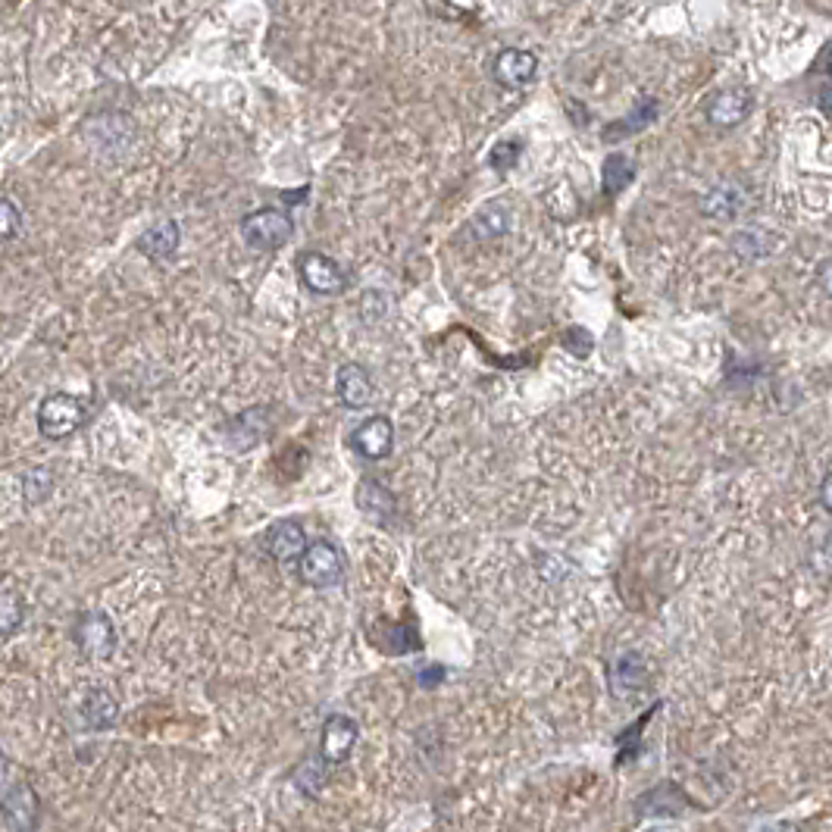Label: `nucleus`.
Listing matches in <instances>:
<instances>
[{"label":"nucleus","mask_w":832,"mask_h":832,"mask_svg":"<svg viewBox=\"0 0 832 832\" xmlns=\"http://www.w3.org/2000/svg\"><path fill=\"white\" fill-rule=\"evenodd\" d=\"M75 645L88 661H110L116 651V626L104 611H85L75 623Z\"/></svg>","instance_id":"nucleus-6"},{"label":"nucleus","mask_w":832,"mask_h":832,"mask_svg":"<svg viewBox=\"0 0 832 832\" xmlns=\"http://www.w3.org/2000/svg\"><path fill=\"white\" fill-rule=\"evenodd\" d=\"M78 710H82V720L88 729H107L116 723L119 717V702L113 698L107 688H101V685H94L85 692V698L78 704Z\"/></svg>","instance_id":"nucleus-17"},{"label":"nucleus","mask_w":832,"mask_h":832,"mask_svg":"<svg viewBox=\"0 0 832 832\" xmlns=\"http://www.w3.org/2000/svg\"><path fill=\"white\" fill-rule=\"evenodd\" d=\"M0 820L7 832H38L41 823V798L32 782H17L0 798Z\"/></svg>","instance_id":"nucleus-4"},{"label":"nucleus","mask_w":832,"mask_h":832,"mask_svg":"<svg viewBox=\"0 0 832 832\" xmlns=\"http://www.w3.org/2000/svg\"><path fill=\"white\" fill-rule=\"evenodd\" d=\"M7 779H10V758H7V751L0 748V792L7 789Z\"/></svg>","instance_id":"nucleus-34"},{"label":"nucleus","mask_w":832,"mask_h":832,"mask_svg":"<svg viewBox=\"0 0 832 832\" xmlns=\"http://www.w3.org/2000/svg\"><path fill=\"white\" fill-rule=\"evenodd\" d=\"M751 107H755V97L748 88H723L707 101L704 116L714 129H736L739 123L748 119Z\"/></svg>","instance_id":"nucleus-11"},{"label":"nucleus","mask_w":832,"mask_h":832,"mask_svg":"<svg viewBox=\"0 0 832 832\" xmlns=\"http://www.w3.org/2000/svg\"><path fill=\"white\" fill-rule=\"evenodd\" d=\"M826 75L832 78V48H830V54H826Z\"/></svg>","instance_id":"nucleus-36"},{"label":"nucleus","mask_w":832,"mask_h":832,"mask_svg":"<svg viewBox=\"0 0 832 832\" xmlns=\"http://www.w3.org/2000/svg\"><path fill=\"white\" fill-rule=\"evenodd\" d=\"M85 417H88V410L82 404V398L54 391L38 408V432L51 442H60V439H70L73 432H78L85 425Z\"/></svg>","instance_id":"nucleus-1"},{"label":"nucleus","mask_w":832,"mask_h":832,"mask_svg":"<svg viewBox=\"0 0 832 832\" xmlns=\"http://www.w3.org/2000/svg\"><path fill=\"white\" fill-rule=\"evenodd\" d=\"M297 567H301V579L310 589H333L345 576V555L329 538H316V541H307Z\"/></svg>","instance_id":"nucleus-3"},{"label":"nucleus","mask_w":832,"mask_h":832,"mask_svg":"<svg viewBox=\"0 0 832 832\" xmlns=\"http://www.w3.org/2000/svg\"><path fill=\"white\" fill-rule=\"evenodd\" d=\"M657 116V101H642L639 104V110L632 113V116H626V119H617V123H611L608 129H604V141H620V138H626V135H635V131H642Z\"/></svg>","instance_id":"nucleus-20"},{"label":"nucleus","mask_w":832,"mask_h":832,"mask_svg":"<svg viewBox=\"0 0 832 832\" xmlns=\"http://www.w3.org/2000/svg\"><path fill=\"white\" fill-rule=\"evenodd\" d=\"M19 229H22V213H19L13 201L0 198V244L17 239Z\"/></svg>","instance_id":"nucleus-27"},{"label":"nucleus","mask_w":832,"mask_h":832,"mask_svg":"<svg viewBox=\"0 0 832 832\" xmlns=\"http://www.w3.org/2000/svg\"><path fill=\"white\" fill-rule=\"evenodd\" d=\"M647 832H657V830H647Z\"/></svg>","instance_id":"nucleus-37"},{"label":"nucleus","mask_w":832,"mask_h":832,"mask_svg":"<svg viewBox=\"0 0 832 832\" xmlns=\"http://www.w3.org/2000/svg\"><path fill=\"white\" fill-rule=\"evenodd\" d=\"M179 241H182L179 222L160 220V222H154L148 232L138 239V248H141V254H148V257L167 260L179 251Z\"/></svg>","instance_id":"nucleus-18"},{"label":"nucleus","mask_w":832,"mask_h":832,"mask_svg":"<svg viewBox=\"0 0 832 832\" xmlns=\"http://www.w3.org/2000/svg\"><path fill=\"white\" fill-rule=\"evenodd\" d=\"M741 210H745V191L733 182H720L702 198V213L710 220H739Z\"/></svg>","instance_id":"nucleus-15"},{"label":"nucleus","mask_w":832,"mask_h":832,"mask_svg":"<svg viewBox=\"0 0 832 832\" xmlns=\"http://www.w3.org/2000/svg\"><path fill=\"white\" fill-rule=\"evenodd\" d=\"M270 425H273V417H270V408H251L239 413L229 429H225V435H229V442L235 444L239 451H251V447H257L266 435H270Z\"/></svg>","instance_id":"nucleus-14"},{"label":"nucleus","mask_w":832,"mask_h":832,"mask_svg":"<svg viewBox=\"0 0 832 832\" xmlns=\"http://www.w3.org/2000/svg\"><path fill=\"white\" fill-rule=\"evenodd\" d=\"M54 492V476L48 470H29L22 476V498L29 504H41L44 498H51Z\"/></svg>","instance_id":"nucleus-26"},{"label":"nucleus","mask_w":832,"mask_h":832,"mask_svg":"<svg viewBox=\"0 0 832 832\" xmlns=\"http://www.w3.org/2000/svg\"><path fill=\"white\" fill-rule=\"evenodd\" d=\"M632 179H635V164L629 160L626 154H608V160H604V186H601L604 194L608 198L620 194Z\"/></svg>","instance_id":"nucleus-21"},{"label":"nucleus","mask_w":832,"mask_h":832,"mask_svg":"<svg viewBox=\"0 0 832 832\" xmlns=\"http://www.w3.org/2000/svg\"><path fill=\"white\" fill-rule=\"evenodd\" d=\"M564 345L576 357H589V351H592V335L586 333V329H570V333L564 335Z\"/></svg>","instance_id":"nucleus-29"},{"label":"nucleus","mask_w":832,"mask_h":832,"mask_svg":"<svg viewBox=\"0 0 832 832\" xmlns=\"http://www.w3.org/2000/svg\"><path fill=\"white\" fill-rule=\"evenodd\" d=\"M651 673H647V664L642 654L635 651H626V654H617L608 666V683H611L613 698L620 702H639L645 698L647 688H651Z\"/></svg>","instance_id":"nucleus-5"},{"label":"nucleus","mask_w":832,"mask_h":832,"mask_svg":"<svg viewBox=\"0 0 832 832\" xmlns=\"http://www.w3.org/2000/svg\"><path fill=\"white\" fill-rule=\"evenodd\" d=\"M351 447L357 457L364 461H386L394 447V425H391L389 417L376 413L370 420L357 425L351 432Z\"/></svg>","instance_id":"nucleus-10"},{"label":"nucleus","mask_w":832,"mask_h":832,"mask_svg":"<svg viewBox=\"0 0 832 832\" xmlns=\"http://www.w3.org/2000/svg\"><path fill=\"white\" fill-rule=\"evenodd\" d=\"M811 564H814L817 570H820L823 576H832V536L826 538V541H820V545H817Z\"/></svg>","instance_id":"nucleus-30"},{"label":"nucleus","mask_w":832,"mask_h":832,"mask_svg":"<svg viewBox=\"0 0 832 832\" xmlns=\"http://www.w3.org/2000/svg\"><path fill=\"white\" fill-rule=\"evenodd\" d=\"M297 276L314 295H341L348 288L345 270L329 254H319V251H304L297 257Z\"/></svg>","instance_id":"nucleus-7"},{"label":"nucleus","mask_w":832,"mask_h":832,"mask_svg":"<svg viewBox=\"0 0 832 832\" xmlns=\"http://www.w3.org/2000/svg\"><path fill=\"white\" fill-rule=\"evenodd\" d=\"M326 760L323 758H310V760H304L301 767H297V789L304 792V796H316L323 786H326Z\"/></svg>","instance_id":"nucleus-24"},{"label":"nucleus","mask_w":832,"mask_h":832,"mask_svg":"<svg viewBox=\"0 0 832 832\" xmlns=\"http://www.w3.org/2000/svg\"><path fill=\"white\" fill-rule=\"evenodd\" d=\"M538 73V56L533 51H519V48H510V51H501L495 56V66H492V75L498 82L501 88H526Z\"/></svg>","instance_id":"nucleus-13"},{"label":"nucleus","mask_w":832,"mask_h":832,"mask_svg":"<svg viewBox=\"0 0 832 832\" xmlns=\"http://www.w3.org/2000/svg\"><path fill=\"white\" fill-rule=\"evenodd\" d=\"M758 832H798L792 823H767V826H760Z\"/></svg>","instance_id":"nucleus-35"},{"label":"nucleus","mask_w":832,"mask_h":832,"mask_svg":"<svg viewBox=\"0 0 832 832\" xmlns=\"http://www.w3.org/2000/svg\"><path fill=\"white\" fill-rule=\"evenodd\" d=\"M820 504L826 507V514L832 517V473L823 480V485H820Z\"/></svg>","instance_id":"nucleus-33"},{"label":"nucleus","mask_w":832,"mask_h":832,"mask_svg":"<svg viewBox=\"0 0 832 832\" xmlns=\"http://www.w3.org/2000/svg\"><path fill=\"white\" fill-rule=\"evenodd\" d=\"M685 798L673 789V786H661V789H651L645 796L639 798V814L645 817H676L683 814Z\"/></svg>","instance_id":"nucleus-19"},{"label":"nucleus","mask_w":832,"mask_h":832,"mask_svg":"<svg viewBox=\"0 0 832 832\" xmlns=\"http://www.w3.org/2000/svg\"><path fill=\"white\" fill-rule=\"evenodd\" d=\"M335 394H338L341 408H348V410L370 408L372 394H376L370 370H367V367H360V364H341L338 372H335Z\"/></svg>","instance_id":"nucleus-12"},{"label":"nucleus","mask_w":832,"mask_h":832,"mask_svg":"<svg viewBox=\"0 0 832 832\" xmlns=\"http://www.w3.org/2000/svg\"><path fill=\"white\" fill-rule=\"evenodd\" d=\"M25 620V598L17 589H3L0 592V635H13Z\"/></svg>","instance_id":"nucleus-22"},{"label":"nucleus","mask_w":832,"mask_h":832,"mask_svg":"<svg viewBox=\"0 0 832 832\" xmlns=\"http://www.w3.org/2000/svg\"><path fill=\"white\" fill-rule=\"evenodd\" d=\"M260 548L276 564H297L307 548V533L297 519H278L260 536Z\"/></svg>","instance_id":"nucleus-9"},{"label":"nucleus","mask_w":832,"mask_h":832,"mask_svg":"<svg viewBox=\"0 0 832 832\" xmlns=\"http://www.w3.org/2000/svg\"><path fill=\"white\" fill-rule=\"evenodd\" d=\"M360 739V726L348 714H333L319 729V758L329 767L345 763L354 755V745Z\"/></svg>","instance_id":"nucleus-8"},{"label":"nucleus","mask_w":832,"mask_h":832,"mask_svg":"<svg viewBox=\"0 0 832 832\" xmlns=\"http://www.w3.org/2000/svg\"><path fill=\"white\" fill-rule=\"evenodd\" d=\"M295 235V222L278 207H260L241 220V239L254 251H278Z\"/></svg>","instance_id":"nucleus-2"},{"label":"nucleus","mask_w":832,"mask_h":832,"mask_svg":"<svg viewBox=\"0 0 832 832\" xmlns=\"http://www.w3.org/2000/svg\"><path fill=\"white\" fill-rule=\"evenodd\" d=\"M817 285L823 288V295L832 301V257L823 260L820 266H817Z\"/></svg>","instance_id":"nucleus-31"},{"label":"nucleus","mask_w":832,"mask_h":832,"mask_svg":"<svg viewBox=\"0 0 832 832\" xmlns=\"http://www.w3.org/2000/svg\"><path fill=\"white\" fill-rule=\"evenodd\" d=\"M817 104H820V113H823L826 119H832V82L820 88V94H817Z\"/></svg>","instance_id":"nucleus-32"},{"label":"nucleus","mask_w":832,"mask_h":832,"mask_svg":"<svg viewBox=\"0 0 832 832\" xmlns=\"http://www.w3.org/2000/svg\"><path fill=\"white\" fill-rule=\"evenodd\" d=\"M357 507L364 517L376 519V523H389L398 514V501L389 488L379 480H360L357 485Z\"/></svg>","instance_id":"nucleus-16"},{"label":"nucleus","mask_w":832,"mask_h":832,"mask_svg":"<svg viewBox=\"0 0 832 832\" xmlns=\"http://www.w3.org/2000/svg\"><path fill=\"white\" fill-rule=\"evenodd\" d=\"M517 160H519V141H501L498 148L492 150V157H488V164L498 169V172L514 169Z\"/></svg>","instance_id":"nucleus-28"},{"label":"nucleus","mask_w":832,"mask_h":832,"mask_svg":"<svg viewBox=\"0 0 832 832\" xmlns=\"http://www.w3.org/2000/svg\"><path fill=\"white\" fill-rule=\"evenodd\" d=\"M770 244H773V241L767 239L763 232H755V229H751V232H739V235L733 239V251H736L741 260H760L773 251Z\"/></svg>","instance_id":"nucleus-25"},{"label":"nucleus","mask_w":832,"mask_h":832,"mask_svg":"<svg viewBox=\"0 0 832 832\" xmlns=\"http://www.w3.org/2000/svg\"><path fill=\"white\" fill-rule=\"evenodd\" d=\"M510 229V217H507V210L504 207H485L480 217L473 220V232H476V239H498Z\"/></svg>","instance_id":"nucleus-23"}]
</instances>
